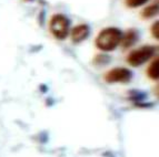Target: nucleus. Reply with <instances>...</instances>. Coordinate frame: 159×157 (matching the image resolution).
Segmentation results:
<instances>
[{"label":"nucleus","mask_w":159,"mask_h":157,"mask_svg":"<svg viewBox=\"0 0 159 157\" xmlns=\"http://www.w3.org/2000/svg\"><path fill=\"white\" fill-rule=\"evenodd\" d=\"M122 31L116 27L105 28L98 33L95 40V45L97 49L102 52H111L120 45Z\"/></svg>","instance_id":"1"},{"label":"nucleus","mask_w":159,"mask_h":157,"mask_svg":"<svg viewBox=\"0 0 159 157\" xmlns=\"http://www.w3.org/2000/svg\"><path fill=\"white\" fill-rule=\"evenodd\" d=\"M49 31L52 34V37L57 40L67 39L70 32V20L66 15L56 13L51 16L49 20Z\"/></svg>","instance_id":"2"},{"label":"nucleus","mask_w":159,"mask_h":157,"mask_svg":"<svg viewBox=\"0 0 159 157\" xmlns=\"http://www.w3.org/2000/svg\"><path fill=\"white\" fill-rule=\"evenodd\" d=\"M157 48L154 45H143V47L130 51L127 55V62L129 66L134 68L141 66L143 64L148 62L155 55Z\"/></svg>","instance_id":"3"},{"label":"nucleus","mask_w":159,"mask_h":157,"mask_svg":"<svg viewBox=\"0 0 159 157\" xmlns=\"http://www.w3.org/2000/svg\"><path fill=\"white\" fill-rule=\"evenodd\" d=\"M133 78V72L127 68H114L106 72L103 80L109 84L114 83H129Z\"/></svg>","instance_id":"4"},{"label":"nucleus","mask_w":159,"mask_h":157,"mask_svg":"<svg viewBox=\"0 0 159 157\" xmlns=\"http://www.w3.org/2000/svg\"><path fill=\"white\" fill-rule=\"evenodd\" d=\"M69 36H70L71 41L74 43H81L82 41L87 40L88 37L90 36V27L86 23L77 24L72 29H70Z\"/></svg>","instance_id":"5"},{"label":"nucleus","mask_w":159,"mask_h":157,"mask_svg":"<svg viewBox=\"0 0 159 157\" xmlns=\"http://www.w3.org/2000/svg\"><path fill=\"white\" fill-rule=\"evenodd\" d=\"M138 38H139V32L136 29H129L125 33L122 32L120 45L124 49H129V48H131L133 45H136V42L138 41Z\"/></svg>","instance_id":"6"},{"label":"nucleus","mask_w":159,"mask_h":157,"mask_svg":"<svg viewBox=\"0 0 159 157\" xmlns=\"http://www.w3.org/2000/svg\"><path fill=\"white\" fill-rule=\"evenodd\" d=\"M147 75L151 80H158L159 78V60L158 58H155L151 61L150 64L147 68Z\"/></svg>","instance_id":"7"},{"label":"nucleus","mask_w":159,"mask_h":157,"mask_svg":"<svg viewBox=\"0 0 159 157\" xmlns=\"http://www.w3.org/2000/svg\"><path fill=\"white\" fill-rule=\"evenodd\" d=\"M157 13H158V1H156V2L152 3V5L148 6L146 8H143L140 15L143 19H150V18H152V17L157 16Z\"/></svg>","instance_id":"8"},{"label":"nucleus","mask_w":159,"mask_h":157,"mask_svg":"<svg viewBox=\"0 0 159 157\" xmlns=\"http://www.w3.org/2000/svg\"><path fill=\"white\" fill-rule=\"evenodd\" d=\"M109 61H110V58L107 54H103L102 53V54H98L93 59V64L97 66H103L108 64Z\"/></svg>","instance_id":"9"},{"label":"nucleus","mask_w":159,"mask_h":157,"mask_svg":"<svg viewBox=\"0 0 159 157\" xmlns=\"http://www.w3.org/2000/svg\"><path fill=\"white\" fill-rule=\"evenodd\" d=\"M148 1L149 0H126V6H128L129 8H139Z\"/></svg>","instance_id":"10"},{"label":"nucleus","mask_w":159,"mask_h":157,"mask_svg":"<svg viewBox=\"0 0 159 157\" xmlns=\"http://www.w3.org/2000/svg\"><path fill=\"white\" fill-rule=\"evenodd\" d=\"M151 34H152V37H154L155 39L158 40V38H159V22L158 21H156V22L152 24V27H151Z\"/></svg>","instance_id":"11"}]
</instances>
